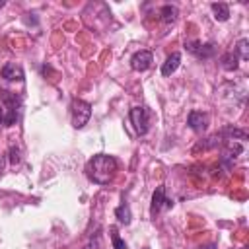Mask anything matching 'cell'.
<instances>
[{
  "mask_svg": "<svg viewBox=\"0 0 249 249\" xmlns=\"http://www.w3.org/2000/svg\"><path fill=\"white\" fill-rule=\"evenodd\" d=\"M4 121V109H2V105H0V123Z\"/></svg>",
  "mask_w": 249,
  "mask_h": 249,
  "instance_id": "obj_19",
  "label": "cell"
},
{
  "mask_svg": "<svg viewBox=\"0 0 249 249\" xmlns=\"http://www.w3.org/2000/svg\"><path fill=\"white\" fill-rule=\"evenodd\" d=\"M187 123H189V126H191L195 132H202V130L206 128V124H208V117H206V113H202V111H191Z\"/></svg>",
  "mask_w": 249,
  "mask_h": 249,
  "instance_id": "obj_8",
  "label": "cell"
},
{
  "mask_svg": "<svg viewBox=\"0 0 249 249\" xmlns=\"http://www.w3.org/2000/svg\"><path fill=\"white\" fill-rule=\"evenodd\" d=\"M179 62H181V54H179V53H171V54L165 58L163 66H161V74H163V76H171V74L179 68Z\"/></svg>",
  "mask_w": 249,
  "mask_h": 249,
  "instance_id": "obj_10",
  "label": "cell"
},
{
  "mask_svg": "<svg viewBox=\"0 0 249 249\" xmlns=\"http://www.w3.org/2000/svg\"><path fill=\"white\" fill-rule=\"evenodd\" d=\"M161 206H167V208L173 206V202H171L169 198H165V187H163V185H160V187L154 191V195H152V206H150L152 216H156Z\"/></svg>",
  "mask_w": 249,
  "mask_h": 249,
  "instance_id": "obj_7",
  "label": "cell"
},
{
  "mask_svg": "<svg viewBox=\"0 0 249 249\" xmlns=\"http://www.w3.org/2000/svg\"><path fill=\"white\" fill-rule=\"evenodd\" d=\"M220 62H222V68L228 70V72H233V70H237V66H239V58H237L235 51L224 53L222 58H220Z\"/></svg>",
  "mask_w": 249,
  "mask_h": 249,
  "instance_id": "obj_11",
  "label": "cell"
},
{
  "mask_svg": "<svg viewBox=\"0 0 249 249\" xmlns=\"http://www.w3.org/2000/svg\"><path fill=\"white\" fill-rule=\"evenodd\" d=\"M115 216H117V220H119L121 224H124V226H128L130 220H132V214H130V208H128L126 202H123V204H119V206L115 208Z\"/></svg>",
  "mask_w": 249,
  "mask_h": 249,
  "instance_id": "obj_13",
  "label": "cell"
},
{
  "mask_svg": "<svg viewBox=\"0 0 249 249\" xmlns=\"http://www.w3.org/2000/svg\"><path fill=\"white\" fill-rule=\"evenodd\" d=\"M109 237H111L113 249H126V243L121 239V235H119V231H117V228H115V226H111V228H109Z\"/></svg>",
  "mask_w": 249,
  "mask_h": 249,
  "instance_id": "obj_16",
  "label": "cell"
},
{
  "mask_svg": "<svg viewBox=\"0 0 249 249\" xmlns=\"http://www.w3.org/2000/svg\"><path fill=\"white\" fill-rule=\"evenodd\" d=\"M0 97H2V109H4V121L2 124L4 126H12L16 124L18 117H19V107H21V99L12 93V91H0Z\"/></svg>",
  "mask_w": 249,
  "mask_h": 249,
  "instance_id": "obj_2",
  "label": "cell"
},
{
  "mask_svg": "<svg viewBox=\"0 0 249 249\" xmlns=\"http://www.w3.org/2000/svg\"><path fill=\"white\" fill-rule=\"evenodd\" d=\"M233 51H235V54H237L239 60H247L249 58V41L247 39H239Z\"/></svg>",
  "mask_w": 249,
  "mask_h": 249,
  "instance_id": "obj_14",
  "label": "cell"
},
{
  "mask_svg": "<svg viewBox=\"0 0 249 249\" xmlns=\"http://www.w3.org/2000/svg\"><path fill=\"white\" fill-rule=\"evenodd\" d=\"M200 249H216V245L214 243H208V245H202Z\"/></svg>",
  "mask_w": 249,
  "mask_h": 249,
  "instance_id": "obj_18",
  "label": "cell"
},
{
  "mask_svg": "<svg viewBox=\"0 0 249 249\" xmlns=\"http://www.w3.org/2000/svg\"><path fill=\"white\" fill-rule=\"evenodd\" d=\"M210 8H212V14H214V18H216L218 21H226V19L230 18V8H228V4L214 2V4H210Z\"/></svg>",
  "mask_w": 249,
  "mask_h": 249,
  "instance_id": "obj_12",
  "label": "cell"
},
{
  "mask_svg": "<svg viewBox=\"0 0 249 249\" xmlns=\"http://www.w3.org/2000/svg\"><path fill=\"white\" fill-rule=\"evenodd\" d=\"M19 161V152L16 148H10V163H18Z\"/></svg>",
  "mask_w": 249,
  "mask_h": 249,
  "instance_id": "obj_17",
  "label": "cell"
},
{
  "mask_svg": "<svg viewBox=\"0 0 249 249\" xmlns=\"http://www.w3.org/2000/svg\"><path fill=\"white\" fill-rule=\"evenodd\" d=\"M2 78L10 80V82H21L23 80V68L19 64H16V62H8L2 68Z\"/></svg>",
  "mask_w": 249,
  "mask_h": 249,
  "instance_id": "obj_9",
  "label": "cell"
},
{
  "mask_svg": "<svg viewBox=\"0 0 249 249\" xmlns=\"http://www.w3.org/2000/svg\"><path fill=\"white\" fill-rule=\"evenodd\" d=\"M91 117V105L84 99H74L72 101V124L76 128H82Z\"/></svg>",
  "mask_w": 249,
  "mask_h": 249,
  "instance_id": "obj_3",
  "label": "cell"
},
{
  "mask_svg": "<svg viewBox=\"0 0 249 249\" xmlns=\"http://www.w3.org/2000/svg\"><path fill=\"white\" fill-rule=\"evenodd\" d=\"M160 14H161V19L165 23H173L177 19V8L175 6H163Z\"/></svg>",
  "mask_w": 249,
  "mask_h": 249,
  "instance_id": "obj_15",
  "label": "cell"
},
{
  "mask_svg": "<svg viewBox=\"0 0 249 249\" xmlns=\"http://www.w3.org/2000/svg\"><path fill=\"white\" fill-rule=\"evenodd\" d=\"M152 60L154 58H152V53L150 51H138L130 58V68L136 70V72H144V70H148L152 66Z\"/></svg>",
  "mask_w": 249,
  "mask_h": 249,
  "instance_id": "obj_6",
  "label": "cell"
},
{
  "mask_svg": "<svg viewBox=\"0 0 249 249\" xmlns=\"http://www.w3.org/2000/svg\"><path fill=\"white\" fill-rule=\"evenodd\" d=\"M119 169V163L113 156L109 154H95L88 163H86V175L89 181L97 185H107Z\"/></svg>",
  "mask_w": 249,
  "mask_h": 249,
  "instance_id": "obj_1",
  "label": "cell"
},
{
  "mask_svg": "<svg viewBox=\"0 0 249 249\" xmlns=\"http://www.w3.org/2000/svg\"><path fill=\"white\" fill-rule=\"evenodd\" d=\"M128 117H130V123H132V126H134V130H136V134H140V136H144L146 132H148V111H146V107H132L130 109V113H128Z\"/></svg>",
  "mask_w": 249,
  "mask_h": 249,
  "instance_id": "obj_4",
  "label": "cell"
},
{
  "mask_svg": "<svg viewBox=\"0 0 249 249\" xmlns=\"http://www.w3.org/2000/svg\"><path fill=\"white\" fill-rule=\"evenodd\" d=\"M185 49L191 53V54H195L196 58H212L214 54H216V47L212 45V43H198V41H187L185 43Z\"/></svg>",
  "mask_w": 249,
  "mask_h": 249,
  "instance_id": "obj_5",
  "label": "cell"
}]
</instances>
